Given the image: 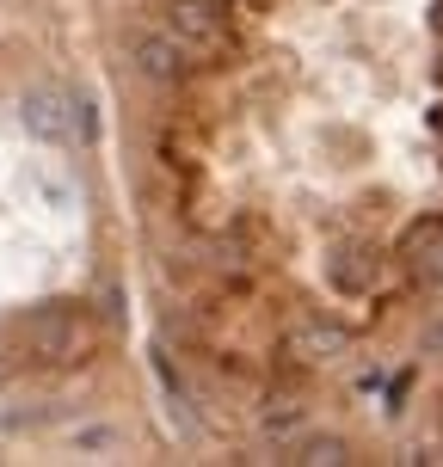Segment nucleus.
<instances>
[{"mask_svg": "<svg viewBox=\"0 0 443 467\" xmlns=\"http://www.w3.org/2000/svg\"><path fill=\"white\" fill-rule=\"evenodd\" d=\"M25 345H31V357H44V363H80L87 357V345H93V327H87V314L69 302H49L37 307L31 320H25Z\"/></svg>", "mask_w": 443, "mask_h": 467, "instance_id": "obj_1", "label": "nucleus"}, {"mask_svg": "<svg viewBox=\"0 0 443 467\" xmlns=\"http://www.w3.org/2000/svg\"><path fill=\"white\" fill-rule=\"evenodd\" d=\"M19 117L37 141H69L74 136V99L56 93V87H31V93L19 99Z\"/></svg>", "mask_w": 443, "mask_h": 467, "instance_id": "obj_2", "label": "nucleus"}, {"mask_svg": "<svg viewBox=\"0 0 443 467\" xmlns=\"http://www.w3.org/2000/svg\"><path fill=\"white\" fill-rule=\"evenodd\" d=\"M222 31H228V0H179L173 6V37L191 49H210L222 44Z\"/></svg>", "mask_w": 443, "mask_h": 467, "instance_id": "obj_3", "label": "nucleus"}, {"mask_svg": "<svg viewBox=\"0 0 443 467\" xmlns=\"http://www.w3.org/2000/svg\"><path fill=\"white\" fill-rule=\"evenodd\" d=\"M400 258H406V271H413L419 283H431V289H438V283H443V222H438V215H425V222H413V228H406Z\"/></svg>", "mask_w": 443, "mask_h": 467, "instance_id": "obj_4", "label": "nucleus"}, {"mask_svg": "<svg viewBox=\"0 0 443 467\" xmlns=\"http://www.w3.org/2000/svg\"><path fill=\"white\" fill-rule=\"evenodd\" d=\"M351 350V332L332 327V320H308L302 332H296V357H308V363H332V357H345Z\"/></svg>", "mask_w": 443, "mask_h": 467, "instance_id": "obj_5", "label": "nucleus"}, {"mask_svg": "<svg viewBox=\"0 0 443 467\" xmlns=\"http://www.w3.org/2000/svg\"><path fill=\"white\" fill-rule=\"evenodd\" d=\"M136 62H142V74H148V80H173V74H179V62H185V44H179V37H142V44H136Z\"/></svg>", "mask_w": 443, "mask_h": 467, "instance_id": "obj_6", "label": "nucleus"}, {"mask_svg": "<svg viewBox=\"0 0 443 467\" xmlns=\"http://www.w3.org/2000/svg\"><path fill=\"white\" fill-rule=\"evenodd\" d=\"M290 462H302V467H339V462H345V443H339V437H302Z\"/></svg>", "mask_w": 443, "mask_h": 467, "instance_id": "obj_7", "label": "nucleus"}, {"mask_svg": "<svg viewBox=\"0 0 443 467\" xmlns=\"http://www.w3.org/2000/svg\"><path fill=\"white\" fill-rule=\"evenodd\" d=\"M370 271H375V258H364V253H339L332 258V283H339V289H364Z\"/></svg>", "mask_w": 443, "mask_h": 467, "instance_id": "obj_8", "label": "nucleus"}, {"mask_svg": "<svg viewBox=\"0 0 443 467\" xmlns=\"http://www.w3.org/2000/svg\"><path fill=\"white\" fill-rule=\"evenodd\" d=\"M296 431H302V406L271 400V412H265V437H296Z\"/></svg>", "mask_w": 443, "mask_h": 467, "instance_id": "obj_9", "label": "nucleus"}, {"mask_svg": "<svg viewBox=\"0 0 443 467\" xmlns=\"http://www.w3.org/2000/svg\"><path fill=\"white\" fill-rule=\"evenodd\" d=\"M431 25H438V37H443V0H438V13H431Z\"/></svg>", "mask_w": 443, "mask_h": 467, "instance_id": "obj_10", "label": "nucleus"}]
</instances>
